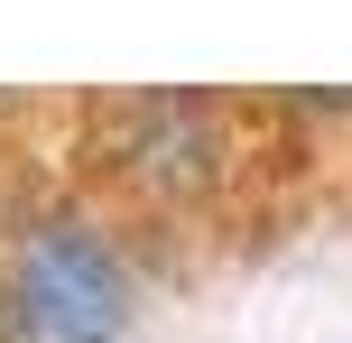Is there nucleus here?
Segmentation results:
<instances>
[{"label":"nucleus","instance_id":"obj_1","mask_svg":"<svg viewBox=\"0 0 352 343\" xmlns=\"http://www.w3.org/2000/svg\"><path fill=\"white\" fill-rule=\"evenodd\" d=\"M130 307V251L74 204H47L0 241V343H121Z\"/></svg>","mask_w":352,"mask_h":343}]
</instances>
